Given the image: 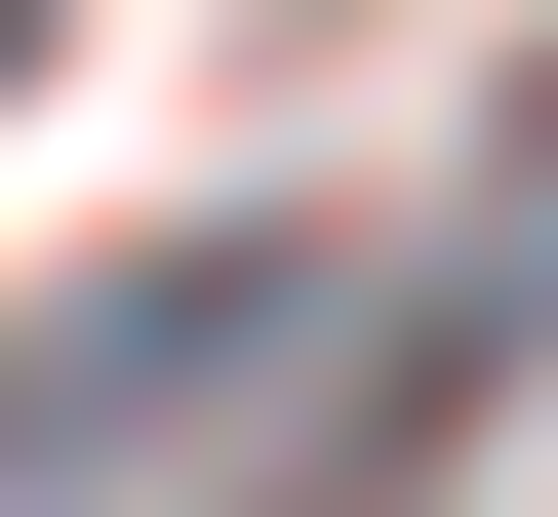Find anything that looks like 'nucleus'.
Returning <instances> with one entry per match:
<instances>
[{"mask_svg": "<svg viewBox=\"0 0 558 517\" xmlns=\"http://www.w3.org/2000/svg\"><path fill=\"white\" fill-rule=\"evenodd\" d=\"M0 40H40V0H0Z\"/></svg>", "mask_w": 558, "mask_h": 517, "instance_id": "obj_1", "label": "nucleus"}]
</instances>
